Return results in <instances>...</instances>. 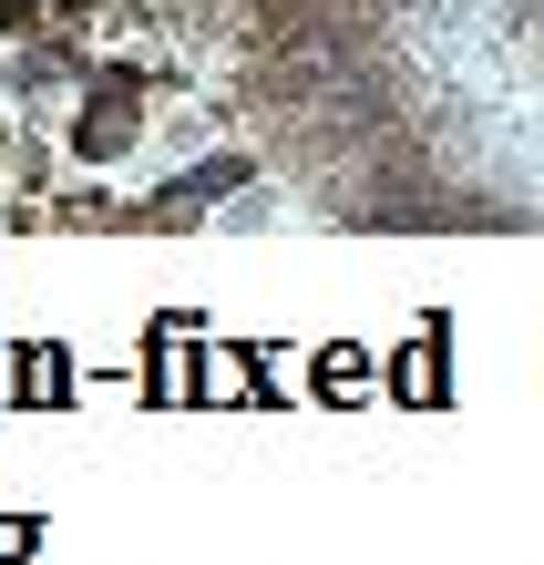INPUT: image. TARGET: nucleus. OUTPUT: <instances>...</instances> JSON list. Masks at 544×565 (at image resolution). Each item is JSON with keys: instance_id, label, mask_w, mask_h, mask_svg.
<instances>
[{"instance_id": "f257e3e1", "label": "nucleus", "mask_w": 544, "mask_h": 565, "mask_svg": "<svg viewBox=\"0 0 544 565\" xmlns=\"http://www.w3.org/2000/svg\"><path fill=\"white\" fill-rule=\"evenodd\" d=\"M11 391H21V402H62V360H42V350H21V371H11Z\"/></svg>"}, {"instance_id": "f03ea898", "label": "nucleus", "mask_w": 544, "mask_h": 565, "mask_svg": "<svg viewBox=\"0 0 544 565\" xmlns=\"http://www.w3.org/2000/svg\"><path fill=\"white\" fill-rule=\"evenodd\" d=\"M360 381H370L360 350H329V360H319V391H360Z\"/></svg>"}]
</instances>
